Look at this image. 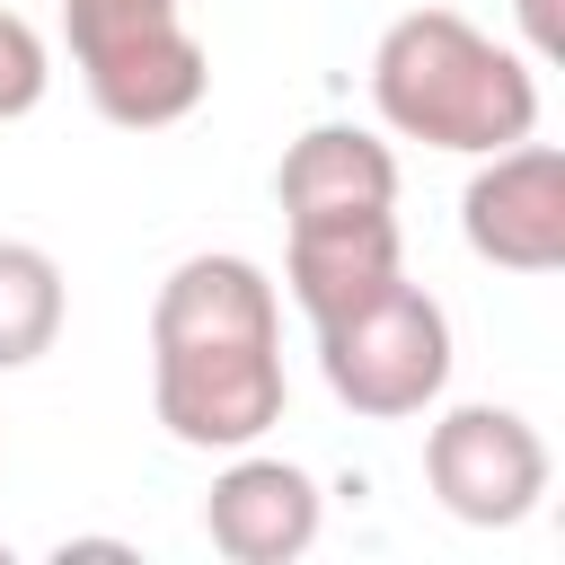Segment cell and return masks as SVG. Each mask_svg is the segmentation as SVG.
I'll return each mask as SVG.
<instances>
[{"label": "cell", "mask_w": 565, "mask_h": 565, "mask_svg": "<svg viewBox=\"0 0 565 565\" xmlns=\"http://www.w3.org/2000/svg\"><path fill=\"white\" fill-rule=\"evenodd\" d=\"M371 106L397 141L486 159L539 132V62H521L459 9H406L371 44Z\"/></svg>", "instance_id": "cell-2"}, {"label": "cell", "mask_w": 565, "mask_h": 565, "mask_svg": "<svg viewBox=\"0 0 565 565\" xmlns=\"http://www.w3.org/2000/svg\"><path fill=\"white\" fill-rule=\"evenodd\" d=\"M62 309H71L62 265L35 238H0V371L44 362L53 335H62Z\"/></svg>", "instance_id": "cell-10"}, {"label": "cell", "mask_w": 565, "mask_h": 565, "mask_svg": "<svg viewBox=\"0 0 565 565\" xmlns=\"http://www.w3.org/2000/svg\"><path fill=\"white\" fill-rule=\"evenodd\" d=\"M44 88H53V53H44V35H35L18 9H0V124L35 115Z\"/></svg>", "instance_id": "cell-11"}, {"label": "cell", "mask_w": 565, "mask_h": 565, "mask_svg": "<svg viewBox=\"0 0 565 565\" xmlns=\"http://www.w3.org/2000/svg\"><path fill=\"white\" fill-rule=\"evenodd\" d=\"M397 274H406L397 212H335V221H291L282 230V282H291L309 327L371 300V291H388Z\"/></svg>", "instance_id": "cell-8"}, {"label": "cell", "mask_w": 565, "mask_h": 565, "mask_svg": "<svg viewBox=\"0 0 565 565\" xmlns=\"http://www.w3.org/2000/svg\"><path fill=\"white\" fill-rule=\"evenodd\" d=\"M318 371L327 388L371 415V424H406L450 388V318L433 291H415L406 274L335 318H318Z\"/></svg>", "instance_id": "cell-4"}, {"label": "cell", "mask_w": 565, "mask_h": 565, "mask_svg": "<svg viewBox=\"0 0 565 565\" xmlns=\"http://www.w3.org/2000/svg\"><path fill=\"white\" fill-rule=\"evenodd\" d=\"M0 565H9V547H0Z\"/></svg>", "instance_id": "cell-14"}, {"label": "cell", "mask_w": 565, "mask_h": 565, "mask_svg": "<svg viewBox=\"0 0 565 565\" xmlns=\"http://www.w3.org/2000/svg\"><path fill=\"white\" fill-rule=\"evenodd\" d=\"M530 62H565V0H512Z\"/></svg>", "instance_id": "cell-12"}, {"label": "cell", "mask_w": 565, "mask_h": 565, "mask_svg": "<svg viewBox=\"0 0 565 565\" xmlns=\"http://www.w3.org/2000/svg\"><path fill=\"white\" fill-rule=\"evenodd\" d=\"M62 556H132L124 539H62Z\"/></svg>", "instance_id": "cell-13"}, {"label": "cell", "mask_w": 565, "mask_h": 565, "mask_svg": "<svg viewBox=\"0 0 565 565\" xmlns=\"http://www.w3.org/2000/svg\"><path fill=\"white\" fill-rule=\"evenodd\" d=\"M547 477H556V459H547V441H539V424L521 406H486L477 397V406L433 415V433H424V486L468 530L530 521L547 503Z\"/></svg>", "instance_id": "cell-5"}, {"label": "cell", "mask_w": 565, "mask_h": 565, "mask_svg": "<svg viewBox=\"0 0 565 565\" xmlns=\"http://www.w3.org/2000/svg\"><path fill=\"white\" fill-rule=\"evenodd\" d=\"M150 406L185 450H247L282 424V300L247 256H185L150 300Z\"/></svg>", "instance_id": "cell-1"}, {"label": "cell", "mask_w": 565, "mask_h": 565, "mask_svg": "<svg viewBox=\"0 0 565 565\" xmlns=\"http://www.w3.org/2000/svg\"><path fill=\"white\" fill-rule=\"evenodd\" d=\"M318 521H327V494L309 468L291 459H265L256 441L212 477L203 494V539L230 556V565H291L318 547Z\"/></svg>", "instance_id": "cell-7"}, {"label": "cell", "mask_w": 565, "mask_h": 565, "mask_svg": "<svg viewBox=\"0 0 565 565\" xmlns=\"http://www.w3.org/2000/svg\"><path fill=\"white\" fill-rule=\"evenodd\" d=\"M274 203H282V230L335 221V212H397V159L362 124H309L274 168Z\"/></svg>", "instance_id": "cell-9"}, {"label": "cell", "mask_w": 565, "mask_h": 565, "mask_svg": "<svg viewBox=\"0 0 565 565\" xmlns=\"http://www.w3.org/2000/svg\"><path fill=\"white\" fill-rule=\"evenodd\" d=\"M459 230L503 274H556L565 265V159L547 141L486 150V168L459 194Z\"/></svg>", "instance_id": "cell-6"}, {"label": "cell", "mask_w": 565, "mask_h": 565, "mask_svg": "<svg viewBox=\"0 0 565 565\" xmlns=\"http://www.w3.org/2000/svg\"><path fill=\"white\" fill-rule=\"evenodd\" d=\"M62 35L88 106L124 132L185 124L212 88V53L194 44L185 0H62Z\"/></svg>", "instance_id": "cell-3"}]
</instances>
